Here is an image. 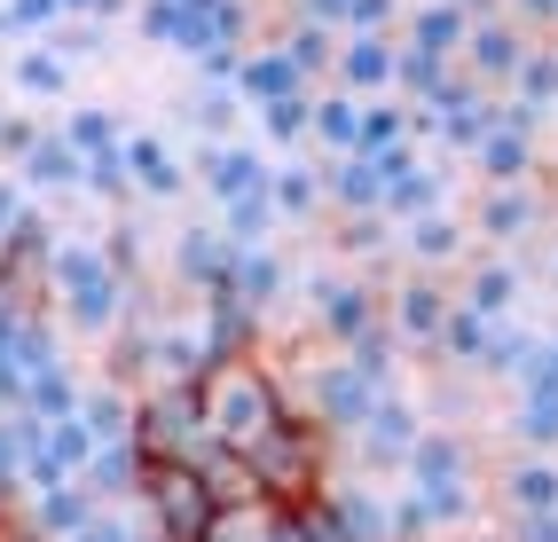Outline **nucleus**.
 Returning a JSON list of instances; mask_svg holds the SVG:
<instances>
[{"label": "nucleus", "mask_w": 558, "mask_h": 542, "mask_svg": "<svg viewBox=\"0 0 558 542\" xmlns=\"http://www.w3.org/2000/svg\"><path fill=\"white\" fill-rule=\"evenodd\" d=\"M197 409H205V441H220L229 456H244L252 441H268V432L291 417L276 378L259 370V361H244V354H220L197 378Z\"/></svg>", "instance_id": "f257e3e1"}, {"label": "nucleus", "mask_w": 558, "mask_h": 542, "mask_svg": "<svg viewBox=\"0 0 558 542\" xmlns=\"http://www.w3.org/2000/svg\"><path fill=\"white\" fill-rule=\"evenodd\" d=\"M142 495H150V519L166 527V542H197L220 512L205 495V480H197V464H150L142 456Z\"/></svg>", "instance_id": "f03ea898"}, {"label": "nucleus", "mask_w": 558, "mask_h": 542, "mask_svg": "<svg viewBox=\"0 0 558 542\" xmlns=\"http://www.w3.org/2000/svg\"><path fill=\"white\" fill-rule=\"evenodd\" d=\"M56 292H63V307L87 322H110L119 315V283H110V268L95 260V251H56Z\"/></svg>", "instance_id": "7ed1b4c3"}, {"label": "nucleus", "mask_w": 558, "mask_h": 542, "mask_svg": "<svg viewBox=\"0 0 558 542\" xmlns=\"http://www.w3.org/2000/svg\"><path fill=\"white\" fill-rule=\"evenodd\" d=\"M291 519H283V503H268V495H252V503H220L213 512V527L197 534V542H276Z\"/></svg>", "instance_id": "20e7f679"}, {"label": "nucleus", "mask_w": 558, "mask_h": 542, "mask_svg": "<svg viewBox=\"0 0 558 542\" xmlns=\"http://www.w3.org/2000/svg\"><path fill=\"white\" fill-rule=\"evenodd\" d=\"M205 181H213V189L229 197V205H236V197H252V189H268L259 158H244V150H213V158H205Z\"/></svg>", "instance_id": "39448f33"}, {"label": "nucleus", "mask_w": 558, "mask_h": 542, "mask_svg": "<svg viewBox=\"0 0 558 542\" xmlns=\"http://www.w3.org/2000/svg\"><path fill=\"white\" fill-rule=\"evenodd\" d=\"M511 503H519L527 519H550V512H558V472H550L543 456H527V464L511 472Z\"/></svg>", "instance_id": "423d86ee"}, {"label": "nucleus", "mask_w": 558, "mask_h": 542, "mask_svg": "<svg viewBox=\"0 0 558 542\" xmlns=\"http://www.w3.org/2000/svg\"><path fill=\"white\" fill-rule=\"evenodd\" d=\"M315 134H330L339 150H362V111H354V102H323V111H315Z\"/></svg>", "instance_id": "0eeeda50"}, {"label": "nucleus", "mask_w": 558, "mask_h": 542, "mask_svg": "<svg viewBox=\"0 0 558 542\" xmlns=\"http://www.w3.org/2000/svg\"><path fill=\"white\" fill-rule=\"evenodd\" d=\"M181 268H190L197 283H220V275H229V251H220L213 236H190V244H181Z\"/></svg>", "instance_id": "6e6552de"}, {"label": "nucleus", "mask_w": 558, "mask_h": 542, "mask_svg": "<svg viewBox=\"0 0 558 542\" xmlns=\"http://www.w3.org/2000/svg\"><path fill=\"white\" fill-rule=\"evenodd\" d=\"M126 165H134L142 181H150V189H173V165H166L158 141H126Z\"/></svg>", "instance_id": "1a4fd4ad"}, {"label": "nucleus", "mask_w": 558, "mask_h": 542, "mask_svg": "<svg viewBox=\"0 0 558 542\" xmlns=\"http://www.w3.org/2000/svg\"><path fill=\"white\" fill-rule=\"evenodd\" d=\"M386 71H393V56H386L378 40H362V48L347 56V79H354V87H378V79H386Z\"/></svg>", "instance_id": "9d476101"}, {"label": "nucleus", "mask_w": 558, "mask_h": 542, "mask_svg": "<svg viewBox=\"0 0 558 542\" xmlns=\"http://www.w3.org/2000/svg\"><path fill=\"white\" fill-rule=\"evenodd\" d=\"M401 322H409V331H440V322H449V315H440V292H401Z\"/></svg>", "instance_id": "9b49d317"}, {"label": "nucleus", "mask_w": 558, "mask_h": 542, "mask_svg": "<svg viewBox=\"0 0 558 542\" xmlns=\"http://www.w3.org/2000/svg\"><path fill=\"white\" fill-rule=\"evenodd\" d=\"M472 56H480V71H511L519 63V40H511V32H480Z\"/></svg>", "instance_id": "f8f14e48"}, {"label": "nucleus", "mask_w": 558, "mask_h": 542, "mask_svg": "<svg viewBox=\"0 0 558 542\" xmlns=\"http://www.w3.org/2000/svg\"><path fill=\"white\" fill-rule=\"evenodd\" d=\"M488 165H496V173H519V165H527V141H519V134H496V141H488Z\"/></svg>", "instance_id": "ddd939ff"}, {"label": "nucleus", "mask_w": 558, "mask_h": 542, "mask_svg": "<svg viewBox=\"0 0 558 542\" xmlns=\"http://www.w3.org/2000/svg\"><path fill=\"white\" fill-rule=\"evenodd\" d=\"M24 87H40V95H56V87H63V71H56L48 56H32V63H24Z\"/></svg>", "instance_id": "4468645a"}, {"label": "nucleus", "mask_w": 558, "mask_h": 542, "mask_svg": "<svg viewBox=\"0 0 558 542\" xmlns=\"http://www.w3.org/2000/svg\"><path fill=\"white\" fill-rule=\"evenodd\" d=\"M71 542H126V534H119V527H110V519H87V527H80V534H71Z\"/></svg>", "instance_id": "2eb2a0df"}]
</instances>
